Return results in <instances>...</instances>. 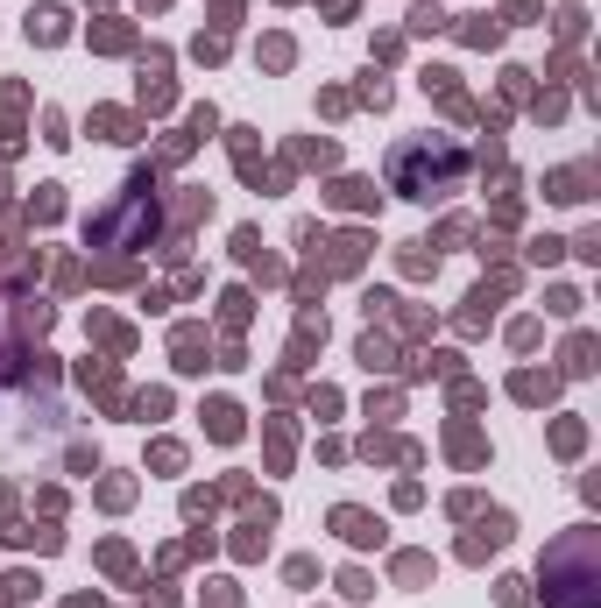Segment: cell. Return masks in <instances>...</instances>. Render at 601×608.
<instances>
[{
  "label": "cell",
  "instance_id": "8d00e7d4",
  "mask_svg": "<svg viewBox=\"0 0 601 608\" xmlns=\"http://www.w3.org/2000/svg\"><path fill=\"white\" fill-rule=\"evenodd\" d=\"M43 142H50V149H64V142H71V135H64V113H43Z\"/></svg>",
  "mask_w": 601,
  "mask_h": 608
},
{
  "label": "cell",
  "instance_id": "836d02e7",
  "mask_svg": "<svg viewBox=\"0 0 601 608\" xmlns=\"http://www.w3.org/2000/svg\"><path fill=\"white\" fill-rule=\"evenodd\" d=\"M149 460H156V467H163V474H177V467H185V446H170V439H163V446H156V453H149Z\"/></svg>",
  "mask_w": 601,
  "mask_h": 608
},
{
  "label": "cell",
  "instance_id": "ab89813d",
  "mask_svg": "<svg viewBox=\"0 0 601 608\" xmlns=\"http://www.w3.org/2000/svg\"><path fill=\"white\" fill-rule=\"evenodd\" d=\"M361 106H375V113H383V106H390V86H383V78H368V86H361Z\"/></svg>",
  "mask_w": 601,
  "mask_h": 608
},
{
  "label": "cell",
  "instance_id": "52a82bcc",
  "mask_svg": "<svg viewBox=\"0 0 601 608\" xmlns=\"http://www.w3.org/2000/svg\"><path fill=\"white\" fill-rule=\"evenodd\" d=\"M333 530H340L347 545H361V552H368V545H383V523H375L368 509H354V503H340V509H333Z\"/></svg>",
  "mask_w": 601,
  "mask_h": 608
},
{
  "label": "cell",
  "instance_id": "277c9868",
  "mask_svg": "<svg viewBox=\"0 0 601 608\" xmlns=\"http://www.w3.org/2000/svg\"><path fill=\"white\" fill-rule=\"evenodd\" d=\"M595 163H559V170H545V199L552 205H588L595 199Z\"/></svg>",
  "mask_w": 601,
  "mask_h": 608
},
{
  "label": "cell",
  "instance_id": "7a4b0ae2",
  "mask_svg": "<svg viewBox=\"0 0 601 608\" xmlns=\"http://www.w3.org/2000/svg\"><path fill=\"white\" fill-rule=\"evenodd\" d=\"M460 177H467V149L453 135H410V142H397V156H390V185H397L403 199H424V205L453 199Z\"/></svg>",
  "mask_w": 601,
  "mask_h": 608
},
{
  "label": "cell",
  "instance_id": "6da1fadb",
  "mask_svg": "<svg viewBox=\"0 0 601 608\" xmlns=\"http://www.w3.org/2000/svg\"><path fill=\"white\" fill-rule=\"evenodd\" d=\"M538 595L545 608H601V530L573 523L545 545L538 559Z\"/></svg>",
  "mask_w": 601,
  "mask_h": 608
},
{
  "label": "cell",
  "instance_id": "44dd1931",
  "mask_svg": "<svg viewBox=\"0 0 601 608\" xmlns=\"http://www.w3.org/2000/svg\"><path fill=\"white\" fill-rule=\"evenodd\" d=\"M397 580L403 587H424V580H432V559H424V552H397Z\"/></svg>",
  "mask_w": 601,
  "mask_h": 608
},
{
  "label": "cell",
  "instance_id": "d590c367",
  "mask_svg": "<svg viewBox=\"0 0 601 608\" xmlns=\"http://www.w3.org/2000/svg\"><path fill=\"white\" fill-rule=\"evenodd\" d=\"M128 496H135L128 481H100V503H106V509H128Z\"/></svg>",
  "mask_w": 601,
  "mask_h": 608
},
{
  "label": "cell",
  "instance_id": "2e32d148",
  "mask_svg": "<svg viewBox=\"0 0 601 608\" xmlns=\"http://www.w3.org/2000/svg\"><path fill=\"white\" fill-rule=\"evenodd\" d=\"M205 431H212V439H241V410L226 404V397H219V404H205Z\"/></svg>",
  "mask_w": 601,
  "mask_h": 608
},
{
  "label": "cell",
  "instance_id": "d6986e66",
  "mask_svg": "<svg viewBox=\"0 0 601 608\" xmlns=\"http://www.w3.org/2000/svg\"><path fill=\"white\" fill-rule=\"evenodd\" d=\"M361 255H368V234H340V241H333V269H340V276L361 269Z\"/></svg>",
  "mask_w": 601,
  "mask_h": 608
},
{
  "label": "cell",
  "instance_id": "e575fe53",
  "mask_svg": "<svg viewBox=\"0 0 601 608\" xmlns=\"http://www.w3.org/2000/svg\"><path fill=\"white\" fill-rule=\"evenodd\" d=\"M192 57H199V64H219V57H226V43H219V36H199V43H192Z\"/></svg>",
  "mask_w": 601,
  "mask_h": 608
},
{
  "label": "cell",
  "instance_id": "603a6c76",
  "mask_svg": "<svg viewBox=\"0 0 601 608\" xmlns=\"http://www.w3.org/2000/svg\"><path fill=\"white\" fill-rule=\"evenodd\" d=\"M390 361H397V347H390L383 333H368V340H361V368L375 375V368H390Z\"/></svg>",
  "mask_w": 601,
  "mask_h": 608
},
{
  "label": "cell",
  "instance_id": "5bb4252c",
  "mask_svg": "<svg viewBox=\"0 0 601 608\" xmlns=\"http://www.w3.org/2000/svg\"><path fill=\"white\" fill-rule=\"evenodd\" d=\"M531 120H538V127H559V120H566V93H559V86L531 93Z\"/></svg>",
  "mask_w": 601,
  "mask_h": 608
},
{
  "label": "cell",
  "instance_id": "d4e9b609",
  "mask_svg": "<svg viewBox=\"0 0 601 608\" xmlns=\"http://www.w3.org/2000/svg\"><path fill=\"white\" fill-rule=\"evenodd\" d=\"M566 248H573V255H580V262H601V226H580V234H573V241H566Z\"/></svg>",
  "mask_w": 601,
  "mask_h": 608
},
{
  "label": "cell",
  "instance_id": "1f68e13d",
  "mask_svg": "<svg viewBox=\"0 0 601 608\" xmlns=\"http://www.w3.org/2000/svg\"><path fill=\"white\" fill-rule=\"evenodd\" d=\"M262 64L284 71V64H291V36H269V43H262Z\"/></svg>",
  "mask_w": 601,
  "mask_h": 608
},
{
  "label": "cell",
  "instance_id": "484cf974",
  "mask_svg": "<svg viewBox=\"0 0 601 608\" xmlns=\"http://www.w3.org/2000/svg\"><path fill=\"white\" fill-rule=\"evenodd\" d=\"M340 595H347V602H368L375 587H368V573H361V566H347V573H340Z\"/></svg>",
  "mask_w": 601,
  "mask_h": 608
},
{
  "label": "cell",
  "instance_id": "3957f363",
  "mask_svg": "<svg viewBox=\"0 0 601 608\" xmlns=\"http://www.w3.org/2000/svg\"><path fill=\"white\" fill-rule=\"evenodd\" d=\"M509 538H516V516H509V509H489V516H474V530L460 538V559H467V566H482V559L502 552Z\"/></svg>",
  "mask_w": 601,
  "mask_h": 608
},
{
  "label": "cell",
  "instance_id": "9c48e42d",
  "mask_svg": "<svg viewBox=\"0 0 601 608\" xmlns=\"http://www.w3.org/2000/svg\"><path fill=\"white\" fill-rule=\"evenodd\" d=\"M545 439H552V453H559V460H580V453H588V417H552V431H545Z\"/></svg>",
  "mask_w": 601,
  "mask_h": 608
},
{
  "label": "cell",
  "instance_id": "ba28073f",
  "mask_svg": "<svg viewBox=\"0 0 601 608\" xmlns=\"http://www.w3.org/2000/svg\"><path fill=\"white\" fill-rule=\"evenodd\" d=\"M446 453H453L460 467H489V439H482L474 424H446Z\"/></svg>",
  "mask_w": 601,
  "mask_h": 608
},
{
  "label": "cell",
  "instance_id": "74e56055",
  "mask_svg": "<svg viewBox=\"0 0 601 608\" xmlns=\"http://www.w3.org/2000/svg\"><path fill=\"white\" fill-rule=\"evenodd\" d=\"M509 347H538V318H516L509 325Z\"/></svg>",
  "mask_w": 601,
  "mask_h": 608
},
{
  "label": "cell",
  "instance_id": "4fadbf2b",
  "mask_svg": "<svg viewBox=\"0 0 601 608\" xmlns=\"http://www.w3.org/2000/svg\"><path fill=\"white\" fill-rule=\"evenodd\" d=\"M333 205H347V212H375V185H368V177H340V185H333Z\"/></svg>",
  "mask_w": 601,
  "mask_h": 608
},
{
  "label": "cell",
  "instance_id": "7402d4cb",
  "mask_svg": "<svg viewBox=\"0 0 601 608\" xmlns=\"http://www.w3.org/2000/svg\"><path fill=\"white\" fill-rule=\"evenodd\" d=\"M439 29H453L446 7H410V36H439Z\"/></svg>",
  "mask_w": 601,
  "mask_h": 608
},
{
  "label": "cell",
  "instance_id": "7c38bea8",
  "mask_svg": "<svg viewBox=\"0 0 601 608\" xmlns=\"http://www.w3.org/2000/svg\"><path fill=\"white\" fill-rule=\"evenodd\" d=\"M460 43H467V50H496L502 21H496V14H460Z\"/></svg>",
  "mask_w": 601,
  "mask_h": 608
},
{
  "label": "cell",
  "instance_id": "e0dca14e",
  "mask_svg": "<svg viewBox=\"0 0 601 608\" xmlns=\"http://www.w3.org/2000/svg\"><path fill=\"white\" fill-rule=\"evenodd\" d=\"M580 291H573V283H545V311H552V318H580Z\"/></svg>",
  "mask_w": 601,
  "mask_h": 608
},
{
  "label": "cell",
  "instance_id": "30bf717a",
  "mask_svg": "<svg viewBox=\"0 0 601 608\" xmlns=\"http://www.w3.org/2000/svg\"><path fill=\"white\" fill-rule=\"evenodd\" d=\"M170 354H177L185 375H199V368H205V333H199V325H177V333H170Z\"/></svg>",
  "mask_w": 601,
  "mask_h": 608
},
{
  "label": "cell",
  "instance_id": "8992f818",
  "mask_svg": "<svg viewBox=\"0 0 601 608\" xmlns=\"http://www.w3.org/2000/svg\"><path fill=\"white\" fill-rule=\"evenodd\" d=\"M509 397L531 404V410H552L559 404V368H516L509 375Z\"/></svg>",
  "mask_w": 601,
  "mask_h": 608
},
{
  "label": "cell",
  "instance_id": "f1b7e54d",
  "mask_svg": "<svg viewBox=\"0 0 601 608\" xmlns=\"http://www.w3.org/2000/svg\"><path fill=\"white\" fill-rule=\"evenodd\" d=\"M93 43H100V50H128L135 36H128V21H106V29H93Z\"/></svg>",
  "mask_w": 601,
  "mask_h": 608
},
{
  "label": "cell",
  "instance_id": "ffe728a7",
  "mask_svg": "<svg viewBox=\"0 0 601 608\" xmlns=\"http://www.w3.org/2000/svg\"><path fill=\"white\" fill-rule=\"evenodd\" d=\"M509 106H531V71H523V64L502 71V113H509Z\"/></svg>",
  "mask_w": 601,
  "mask_h": 608
},
{
  "label": "cell",
  "instance_id": "f35d334b",
  "mask_svg": "<svg viewBox=\"0 0 601 608\" xmlns=\"http://www.w3.org/2000/svg\"><path fill=\"white\" fill-rule=\"evenodd\" d=\"M482 397H489L482 382H453V404H460V410H474V404H482Z\"/></svg>",
  "mask_w": 601,
  "mask_h": 608
},
{
  "label": "cell",
  "instance_id": "ac0fdd59",
  "mask_svg": "<svg viewBox=\"0 0 601 608\" xmlns=\"http://www.w3.org/2000/svg\"><path fill=\"white\" fill-rule=\"evenodd\" d=\"M552 29H559V43H566V50H573V43H588V7H580V0H573V7H559V21H552Z\"/></svg>",
  "mask_w": 601,
  "mask_h": 608
},
{
  "label": "cell",
  "instance_id": "5b68a950",
  "mask_svg": "<svg viewBox=\"0 0 601 608\" xmlns=\"http://www.w3.org/2000/svg\"><path fill=\"white\" fill-rule=\"evenodd\" d=\"M595 368H601V340L588 333V325H573L566 347H559V382H588Z\"/></svg>",
  "mask_w": 601,
  "mask_h": 608
},
{
  "label": "cell",
  "instance_id": "d6a6232c",
  "mask_svg": "<svg viewBox=\"0 0 601 608\" xmlns=\"http://www.w3.org/2000/svg\"><path fill=\"white\" fill-rule=\"evenodd\" d=\"M64 199H57V185H36V219H57Z\"/></svg>",
  "mask_w": 601,
  "mask_h": 608
},
{
  "label": "cell",
  "instance_id": "8fae6325",
  "mask_svg": "<svg viewBox=\"0 0 601 608\" xmlns=\"http://www.w3.org/2000/svg\"><path fill=\"white\" fill-rule=\"evenodd\" d=\"M64 36H71V14L64 7H36L29 14V43H64Z\"/></svg>",
  "mask_w": 601,
  "mask_h": 608
},
{
  "label": "cell",
  "instance_id": "9a60e30c",
  "mask_svg": "<svg viewBox=\"0 0 601 608\" xmlns=\"http://www.w3.org/2000/svg\"><path fill=\"white\" fill-rule=\"evenodd\" d=\"M397 262H403V276H417V283H424V276H439V255H432V241H410Z\"/></svg>",
  "mask_w": 601,
  "mask_h": 608
},
{
  "label": "cell",
  "instance_id": "4dcf8cb0",
  "mask_svg": "<svg viewBox=\"0 0 601 608\" xmlns=\"http://www.w3.org/2000/svg\"><path fill=\"white\" fill-rule=\"evenodd\" d=\"M496 602H502V608H531V580H502Z\"/></svg>",
  "mask_w": 601,
  "mask_h": 608
},
{
  "label": "cell",
  "instance_id": "cb8c5ba5",
  "mask_svg": "<svg viewBox=\"0 0 601 608\" xmlns=\"http://www.w3.org/2000/svg\"><path fill=\"white\" fill-rule=\"evenodd\" d=\"M559 255H566V241H559V234H538V241H531V262H538V269H552Z\"/></svg>",
  "mask_w": 601,
  "mask_h": 608
},
{
  "label": "cell",
  "instance_id": "4316f807",
  "mask_svg": "<svg viewBox=\"0 0 601 608\" xmlns=\"http://www.w3.org/2000/svg\"><path fill=\"white\" fill-rule=\"evenodd\" d=\"M538 14H545V0H509V7H502L496 21L509 29V21H538Z\"/></svg>",
  "mask_w": 601,
  "mask_h": 608
},
{
  "label": "cell",
  "instance_id": "83f0119b",
  "mask_svg": "<svg viewBox=\"0 0 601 608\" xmlns=\"http://www.w3.org/2000/svg\"><path fill=\"white\" fill-rule=\"evenodd\" d=\"M397 325L410 333V340H424V333H432V311H417V304H403V311H397Z\"/></svg>",
  "mask_w": 601,
  "mask_h": 608
},
{
  "label": "cell",
  "instance_id": "f546056e",
  "mask_svg": "<svg viewBox=\"0 0 601 608\" xmlns=\"http://www.w3.org/2000/svg\"><path fill=\"white\" fill-rule=\"evenodd\" d=\"M219 318H226V333H241L248 325V291H226V311Z\"/></svg>",
  "mask_w": 601,
  "mask_h": 608
}]
</instances>
